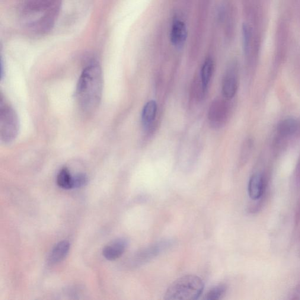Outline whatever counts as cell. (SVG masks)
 Returning <instances> with one entry per match:
<instances>
[{
	"label": "cell",
	"instance_id": "cell-1",
	"mask_svg": "<svg viewBox=\"0 0 300 300\" xmlns=\"http://www.w3.org/2000/svg\"><path fill=\"white\" fill-rule=\"evenodd\" d=\"M103 93V75L97 63L87 66L80 76L75 97L81 109L92 113L100 106Z\"/></svg>",
	"mask_w": 300,
	"mask_h": 300
},
{
	"label": "cell",
	"instance_id": "cell-2",
	"mask_svg": "<svg viewBox=\"0 0 300 300\" xmlns=\"http://www.w3.org/2000/svg\"><path fill=\"white\" fill-rule=\"evenodd\" d=\"M204 283L196 275H186L174 281L164 295L166 300H196L202 295Z\"/></svg>",
	"mask_w": 300,
	"mask_h": 300
},
{
	"label": "cell",
	"instance_id": "cell-3",
	"mask_svg": "<svg viewBox=\"0 0 300 300\" xmlns=\"http://www.w3.org/2000/svg\"><path fill=\"white\" fill-rule=\"evenodd\" d=\"M20 124L17 114L5 99L0 97V138L4 143H11L17 138Z\"/></svg>",
	"mask_w": 300,
	"mask_h": 300
},
{
	"label": "cell",
	"instance_id": "cell-4",
	"mask_svg": "<svg viewBox=\"0 0 300 300\" xmlns=\"http://www.w3.org/2000/svg\"><path fill=\"white\" fill-rule=\"evenodd\" d=\"M60 7V0L48 9L40 20L34 24V28L38 33H47L53 27L59 14Z\"/></svg>",
	"mask_w": 300,
	"mask_h": 300
},
{
	"label": "cell",
	"instance_id": "cell-5",
	"mask_svg": "<svg viewBox=\"0 0 300 300\" xmlns=\"http://www.w3.org/2000/svg\"><path fill=\"white\" fill-rule=\"evenodd\" d=\"M128 244L125 238L117 239L104 248L103 255L108 260H116L122 256Z\"/></svg>",
	"mask_w": 300,
	"mask_h": 300
},
{
	"label": "cell",
	"instance_id": "cell-6",
	"mask_svg": "<svg viewBox=\"0 0 300 300\" xmlns=\"http://www.w3.org/2000/svg\"><path fill=\"white\" fill-rule=\"evenodd\" d=\"M238 81L237 72L234 68L229 69L226 72L222 82V94L228 100H231L237 92Z\"/></svg>",
	"mask_w": 300,
	"mask_h": 300
},
{
	"label": "cell",
	"instance_id": "cell-7",
	"mask_svg": "<svg viewBox=\"0 0 300 300\" xmlns=\"http://www.w3.org/2000/svg\"><path fill=\"white\" fill-rule=\"evenodd\" d=\"M225 102L217 100L213 101L209 108L208 117L213 126L219 127L225 122L227 108Z\"/></svg>",
	"mask_w": 300,
	"mask_h": 300
},
{
	"label": "cell",
	"instance_id": "cell-8",
	"mask_svg": "<svg viewBox=\"0 0 300 300\" xmlns=\"http://www.w3.org/2000/svg\"><path fill=\"white\" fill-rule=\"evenodd\" d=\"M187 29L183 21L175 20L172 25L170 40L173 46L181 47L183 46L187 38Z\"/></svg>",
	"mask_w": 300,
	"mask_h": 300
},
{
	"label": "cell",
	"instance_id": "cell-9",
	"mask_svg": "<svg viewBox=\"0 0 300 300\" xmlns=\"http://www.w3.org/2000/svg\"><path fill=\"white\" fill-rule=\"evenodd\" d=\"M70 244L68 241H63L57 244L53 248L49 256L50 264H56L64 260L68 254Z\"/></svg>",
	"mask_w": 300,
	"mask_h": 300
},
{
	"label": "cell",
	"instance_id": "cell-10",
	"mask_svg": "<svg viewBox=\"0 0 300 300\" xmlns=\"http://www.w3.org/2000/svg\"><path fill=\"white\" fill-rule=\"evenodd\" d=\"M263 190V180L261 175L258 174L252 175L248 186V193L250 199L257 200L262 196Z\"/></svg>",
	"mask_w": 300,
	"mask_h": 300
},
{
	"label": "cell",
	"instance_id": "cell-11",
	"mask_svg": "<svg viewBox=\"0 0 300 300\" xmlns=\"http://www.w3.org/2000/svg\"><path fill=\"white\" fill-rule=\"evenodd\" d=\"M60 0H27L25 8L31 12L47 11Z\"/></svg>",
	"mask_w": 300,
	"mask_h": 300
},
{
	"label": "cell",
	"instance_id": "cell-12",
	"mask_svg": "<svg viewBox=\"0 0 300 300\" xmlns=\"http://www.w3.org/2000/svg\"><path fill=\"white\" fill-rule=\"evenodd\" d=\"M157 111V103L154 100H150L145 105L142 114V120L144 126L148 127L154 122Z\"/></svg>",
	"mask_w": 300,
	"mask_h": 300
},
{
	"label": "cell",
	"instance_id": "cell-13",
	"mask_svg": "<svg viewBox=\"0 0 300 300\" xmlns=\"http://www.w3.org/2000/svg\"><path fill=\"white\" fill-rule=\"evenodd\" d=\"M213 71V60L210 57L207 58L204 62L202 68H201L200 77L202 83L203 92L206 90L210 79H211Z\"/></svg>",
	"mask_w": 300,
	"mask_h": 300
},
{
	"label": "cell",
	"instance_id": "cell-14",
	"mask_svg": "<svg viewBox=\"0 0 300 300\" xmlns=\"http://www.w3.org/2000/svg\"><path fill=\"white\" fill-rule=\"evenodd\" d=\"M56 182L58 186L64 190L73 188V175L67 167H63L57 175Z\"/></svg>",
	"mask_w": 300,
	"mask_h": 300
},
{
	"label": "cell",
	"instance_id": "cell-15",
	"mask_svg": "<svg viewBox=\"0 0 300 300\" xmlns=\"http://www.w3.org/2000/svg\"><path fill=\"white\" fill-rule=\"evenodd\" d=\"M226 286L225 285H220L210 289L207 292L203 299L205 300H217L221 299L225 295Z\"/></svg>",
	"mask_w": 300,
	"mask_h": 300
},
{
	"label": "cell",
	"instance_id": "cell-16",
	"mask_svg": "<svg viewBox=\"0 0 300 300\" xmlns=\"http://www.w3.org/2000/svg\"><path fill=\"white\" fill-rule=\"evenodd\" d=\"M88 183V177L84 173H79L73 176V188H79Z\"/></svg>",
	"mask_w": 300,
	"mask_h": 300
},
{
	"label": "cell",
	"instance_id": "cell-17",
	"mask_svg": "<svg viewBox=\"0 0 300 300\" xmlns=\"http://www.w3.org/2000/svg\"><path fill=\"white\" fill-rule=\"evenodd\" d=\"M242 32H243V43L244 49L245 52H248L249 46H250V30L247 25L244 24L242 28Z\"/></svg>",
	"mask_w": 300,
	"mask_h": 300
}]
</instances>
